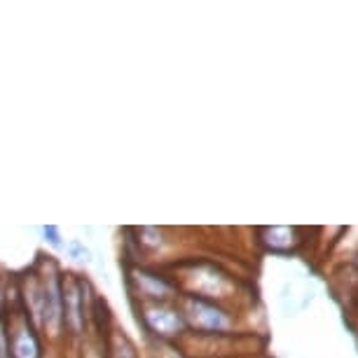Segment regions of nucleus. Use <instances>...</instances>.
Returning <instances> with one entry per match:
<instances>
[{"mask_svg": "<svg viewBox=\"0 0 358 358\" xmlns=\"http://www.w3.org/2000/svg\"><path fill=\"white\" fill-rule=\"evenodd\" d=\"M185 316L194 328L208 330V333H220V330L229 328L227 314L220 307L199 300V297H187L185 300Z\"/></svg>", "mask_w": 358, "mask_h": 358, "instance_id": "obj_1", "label": "nucleus"}, {"mask_svg": "<svg viewBox=\"0 0 358 358\" xmlns=\"http://www.w3.org/2000/svg\"><path fill=\"white\" fill-rule=\"evenodd\" d=\"M62 305H64V321L71 328L73 335H80L85 328L83 314V295H80V283L73 276H66L62 283Z\"/></svg>", "mask_w": 358, "mask_h": 358, "instance_id": "obj_2", "label": "nucleus"}, {"mask_svg": "<svg viewBox=\"0 0 358 358\" xmlns=\"http://www.w3.org/2000/svg\"><path fill=\"white\" fill-rule=\"evenodd\" d=\"M43 319H45V326L57 333L59 326L64 321V305H62V283H59L54 276H50V281L45 283V290H43Z\"/></svg>", "mask_w": 358, "mask_h": 358, "instance_id": "obj_3", "label": "nucleus"}, {"mask_svg": "<svg viewBox=\"0 0 358 358\" xmlns=\"http://www.w3.org/2000/svg\"><path fill=\"white\" fill-rule=\"evenodd\" d=\"M145 323L157 335H178L185 328V319L169 307H148Z\"/></svg>", "mask_w": 358, "mask_h": 358, "instance_id": "obj_4", "label": "nucleus"}, {"mask_svg": "<svg viewBox=\"0 0 358 358\" xmlns=\"http://www.w3.org/2000/svg\"><path fill=\"white\" fill-rule=\"evenodd\" d=\"M12 351H15L17 358H38L40 356V347H38L36 337L31 335V330H19L15 335V342H12Z\"/></svg>", "mask_w": 358, "mask_h": 358, "instance_id": "obj_5", "label": "nucleus"}, {"mask_svg": "<svg viewBox=\"0 0 358 358\" xmlns=\"http://www.w3.org/2000/svg\"><path fill=\"white\" fill-rule=\"evenodd\" d=\"M265 244L274 251H288L293 246V229L288 227H269L265 232Z\"/></svg>", "mask_w": 358, "mask_h": 358, "instance_id": "obj_6", "label": "nucleus"}, {"mask_svg": "<svg viewBox=\"0 0 358 358\" xmlns=\"http://www.w3.org/2000/svg\"><path fill=\"white\" fill-rule=\"evenodd\" d=\"M138 283H141V288L152 297H166L171 293V286H169L164 279H159V276H155V274H148V272L138 274Z\"/></svg>", "mask_w": 358, "mask_h": 358, "instance_id": "obj_7", "label": "nucleus"}, {"mask_svg": "<svg viewBox=\"0 0 358 358\" xmlns=\"http://www.w3.org/2000/svg\"><path fill=\"white\" fill-rule=\"evenodd\" d=\"M43 234H45V239L50 241L52 246H62V236H59V229L54 227V225H47V227H43Z\"/></svg>", "mask_w": 358, "mask_h": 358, "instance_id": "obj_8", "label": "nucleus"}, {"mask_svg": "<svg viewBox=\"0 0 358 358\" xmlns=\"http://www.w3.org/2000/svg\"><path fill=\"white\" fill-rule=\"evenodd\" d=\"M71 251L78 255L76 260H90V258H87V255H90V251H87V248H83V244H78V241H76V244L71 246Z\"/></svg>", "mask_w": 358, "mask_h": 358, "instance_id": "obj_9", "label": "nucleus"}, {"mask_svg": "<svg viewBox=\"0 0 358 358\" xmlns=\"http://www.w3.org/2000/svg\"><path fill=\"white\" fill-rule=\"evenodd\" d=\"M0 358H10L8 356V347H5V340L0 337Z\"/></svg>", "mask_w": 358, "mask_h": 358, "instance_id": "obj_10", "label": "nucleus"}]
</instances>
